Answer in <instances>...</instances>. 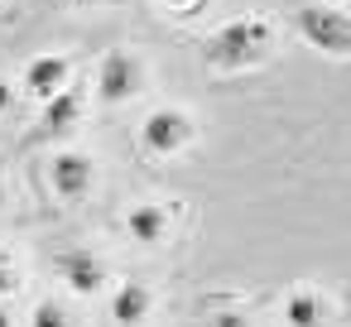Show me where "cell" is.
Returning a JSON list of instances; mask_svg holds the SVG:
<instances>
[{
	"label": "cell",
	"mask_w": 351,
	"mask_h": 327,
	"mask_svg": "<svg viewBox=\"0 0 351 327\" xmlns=\"http://www.w3.org/2000/svg\"><path fill=\"white\" fill-rule=\"evenodd\" d=\"M269 44H274V29H269L265 20L245 15V20L221 25V29L202 44V58H207L212 68H250V63H260V58L269 53Z\"/></svg>",
	"instance_id": "cell-1"
},
{
	"label": "cell",
	"mask_w": 351,
	"mask_h": 327,
	"mask_svg": "<svg viewBox=\"0 0 351 327\" xmlns=\"http://www.w3.org/2000/svg\"><path fill=\"white\" fill-rule=\"evenodd\" d=\"M293 25H298V34L313 49H322L332 58H351V15L327 10V5H298L293 10Z\"/></svg>",
	"instance_id": "cell-2"
},
{
	"label": "cell",
	"mask_w": 351,
	"mask_h": 327,
	"mask_svg": "<svg viewBox=\"0 0 351 327\" xmlns=\"http://www.w3.org/2000/svg\"><path fill=\"white\" fill-rule=\"evenodd\" d=\"M193 140H197V125H193V116L178 111V106H159V111H149L145 125H140V145H145L149 154H159V159L183 154Z\"/></svg>",
	"instance_id": "cell-3"
},
{
	"label": "cell",
	"mask_w": 351,
	"mask_h": 327,
	"mask_svg": "<svg viewBox=\"0 0 351 327\" xmlns=\"http://www.w3.org/2000/svg\"><path fill=\"white\" fill-rule=\"evenodd\" d=\"M140 87H145V68H140V58H135V53L116 49V53H106V58H101V73H97V97H101L106 106L130 101Z\"/></svg>",
	"instance_id": "cell-4"
},
{
	"label": "cell",
	"mask_w": 351,
	"mask_h": 327,
	"mask_svg": "<svg viewBox=\"0 0 351 327\" xmlns=\"http://www.w3.org/2000/svg\"><path fill=\"white\" fill-rule=\"evenodd\" d=\"M49 183H53V197H58V202H82V197L92 193V183H97V164H92V154H82V149H63V154L49 164Z\"/></svg>",
	"instance_id": "cell-5"
},
{
	"label": "cell",
	"mask_w": 351,
	"mask_h": 327,
	"mask_svg": "<svg viewBox=\"0 0 351 327\" xmlns=\"http://www.w3.org/2000/svg\"><path fill=\"white\" fill-rule=\"evenodd\" d=\"M53 269H58V279H63V284H68L73 293H82V298L101 293V284H106V260H101L97 250H87V245L58 250Z\"/></svg>",
	"instance_id": "cell-6"
},
{
	"label": "cell",
	"mask_w": 351,
	"mask_h": 327,
	"mask_svg": "<svg viewBox=\"0 0 351 327\" xmlns=\"http://www.w3.org/2000/svg\"><path fill=\"white\" fill-rule=\"evenodd\" d=\"M111 317L116 327H140L154 317V289L145 279H121L116 293H111Z\"/></svg>",
	"instance_id": "cell-7"
},
{
	"label": "cell",
	"mask_w": 351,
	"mask_h": 327,
	"mask_svg": "<svg viewBox=\"0 0 351 327\" xmlns=\"http://www.w3.org/2000/svg\"><path fill=\"white\" fill-rule=\"evenodd\" d=\"M121 226L135 245H159L169 236V212H164V202H130Z\"/></svg>",
	"instance_id": "cell-8"
},
{
	"label": "cell",
	"mask_w": 351,
	"mask_h": 327,
	"mask_svg": "<svg viewBox=\"0 0 351 327\" xmlns=\"http://www.w3.org/2000/svg\"><path fill=\"white\" fill-rule=\"evenodd\" d=\"M68 58L63 53H44V58H34L29 68H25V87L39 97V101H49V97H58L63 92V82H68Z\"/></svg>",
	"instance_id": "cell-9"
},
{
	"label": "cell",
	"mask_w": 351,
	"mask_h": 327,
	"mask_svg": "<svg viewBox=\"0 0 351 327\" xmlns=\"http://www.w3.org/2000/svg\"><path fill=\"white\" fill-rule=\"evenodd\" d=\"M284 322L289 327H322L327 322V303L313 289H289L284 293Z\"/></svg>",
	"instance_id": "cell-10"
},
{
	"label": "cell",
	"mask_w": 351,
	"mask_h": 327,
	"mask_svg": "<svg viewBox=\"0 0 351 327\" xmlns=\"http://www.w3.org/2000/svg\"><path fill=\"white\" fill-rule=\"evenodd\" d=\"M77 121H82V97L77 92H58V97L44 101V130L49 135H68Z\"/></svg>",
	"instance_id": "cell-11"
},
{
	"label": "cell",
	"mask_w": 351,
	"mask_h": 327,
	"mask_svg": "<svg viewBox=\"0 0 351 327\" xmlns=\"http://www.w3.org/2000/svg\"><path fill=\"white\" fill-rule=\"evenodd\" d=\"M29 327H77V317H73L63 303L44 298V303H34V313H29Z\"/></svg>",
	"instance_id": "cell-12"
},
{
	"label": "cell",
	"mask_w": 351,
	"mask_h": 327,
	"mask_svg": "<svg viewBox=\"0 0 351 327\" xmlns=\"http://www.w3.org/2000/svg\"><path fill=\"white\" fill-rule=\"evenodd\" d=\"M212 327H255V322H250L245 313H236V308H226V313H217V317H212Z\"/></svg>",
	"instance_id": "cell-13"
},
{
	"label": "cell",
	"mask_w": 351,
	"mask_h": 327,
	"mask_svg": "<svg viewBox=\"0 0 351 327\" xmlns=\"http://www.w3.org/2000/svg\"><path fill=\"white\" fill-rule=\"evenodd\" d=\"M15 289V269H10V260L0 255V293H10Z\"/></svg>",
	"instance_id": "cell-14"
},
{
	"label": "cell",
	"mask_w": 351,
	"mask_h": 327,
	"mask_svg": "<svg viewBox=\"0 0 351 327\" xmlns=\"http://www.w3.org/2000/svg\"><path fill=\"white\" fill-rule=\"evenodd\" d=\"M10 101H15V87H10L5 77H0V111H10Z\"/></svg>",
	"instance_id": "cell-15"
},
{
	"label": "cell",
	"mask_w": 351,
	"mask_h": 327,
	"mask_svg": "<svg viewBox=\"0 0 351 327\" xmlns=\"http://www.w3.org/2000/svg\"><path fill=\"white\" fill-rule=\"evenodd\" d=\"M63 5H77V10H92V5H111V0H63Z\"/></svg>",
	"instance_id": "cell-16"
},
{
	"label": "cell",
	"mask_w": 351,
	"mask_h": 327,
	"mask_svg": "<svg viewBox=\"0 0 351 327\" xmlns=\"http://www.w3.org/2000/svg\"><path fill=\"white\" fill-rule=\"evenodd\" d=\"M0 327H10V313H5V308H0Z\"/></svg>",
	"instance_id": "cell-17"
},
{
	"label": "cell",
	"mask_w": 351,
	"mask_h": 327,
	"mask_svg": "<svg viewBox=\"0 0 351 327\" xmlns=\"http://www.w3.org/2000/svg\"><path fill=\"white\" fill-rule=\"evenodd\" d=\"M0 207H5V183H0Z\"/></svg>",
	"instance_id": "cell-18"
}]
</instances>
